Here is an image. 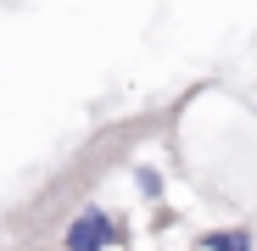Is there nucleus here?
I'll use <instances>...</instances> for the list:
<instances>
[{
    "label": "nucleus",
    "mask_w": 257,
    "mask_h": 251,
    "mask_svg": "<svg viewBox=\"0 0 257 251\" xmlns=\"http://www.w3.org/2000/svg\"><path fill=\"white\" fill-rule=\"evenodd\" d=\"M56 240H62V251H112V245L123 240V223H117V218L106 212V206L84 201L73 218H62Z\"/></svg>",
    "instance_id": "obj_1"
},
{
    "label": "nucleus",
    "mask_w": 257,
    "mask_h": 251,
    "mask_svg": "<svg viewBox=\"0 0 257 251\" xmlns=\"http://www.w3.org/2000/svg\"><path fill=\"white\" fill-rule=\"evenodd\" d=\"M0 251H6V229H0Z\"/></svg>",
    "instance_id": "obj_3"
},
{
    "label": "nucleus",
    "mask_w": 257,
    "mask_h": 251,
    "mask_svg": "<svg viewBox=\"0 0 257 251\" xmlns=\"http://www.w3.org/2000/svg\"><path fill=\"white\" fill-rule=\"evenodd\" d=\"M201 251H251V229H224V234H207Z\"/></svg>",
    "instance_id": "obj_2"
}]
</instances>
